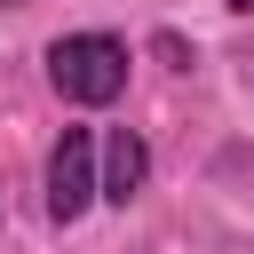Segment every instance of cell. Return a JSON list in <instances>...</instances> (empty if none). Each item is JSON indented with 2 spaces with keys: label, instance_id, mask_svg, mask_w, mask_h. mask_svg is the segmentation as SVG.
Wrapping results in <instances>:
<instances>
[{
  "label": "cell",
  "instance_id": "1",
  "mask_svg": "<svg viewBox=\"0 0 254 254\" xmlns=\"http://www.w3.org/2000/svg\"><path fill=\"white\" fill-rule=\"evenodd\" d=\"M48 79H56L64 103H111L127 87V48L111 32H71V40L48 48Z\"/></svg>",
  "mask_w": 254,
  "mask_h": 254
},
{
  "label": "cell",
  "instance_id": "2",
  "mask_svg": "<svg viewBox=\"0 0 254 254\" xmlns=\"http://www.w3.org/2000/svg\"><path fill=\"white\" fill-rule=\"evenodd\" d=\"M95 135L87 127H64V143L48 151V222H79L87 198H95Z\"/></svg>",
  "mask_w": 254,
  "mask_h": 254
},
{
  "label": "cell",
  "instance_id": "3",
  "mask_svg": "<svg viewBox=\"0 0 254 254\" xmlns=\"http://www.w3.org/2000/svg\"><path fill=\"white\" fill-rule=\"evenodd\" d=\"M143 175H151L143 135H135V127H111V143H103V198H111V206H127V198L143 190Z\"/></svg>",
  "mask_w": 254,
  "mask_h": 254
},
{
  "label": "cell",
  "instance_id": "4",
  "mask_svg": "<svg viewBox=\"0 0 254 254\" xmlns=\"http://www.w3.org/2000/svg\"><path fill=\"white\" fill-rule=\"evenodd\" d=\"M230 8H246V16H254V0H230Z\"/></svg>",
  "mask_w": 254,
  "mask_h": 254
},
{
  "label": "cell",
  "instance_id": "5",
  "mask_svg": "<svg viewBox=\"0 0 254 254\" xmlns=\"http://www.w3.org/2000/svg\"><path fill=\"white\" fill-rule=\"evenodd\" d=\"M0 8H16V0H0Z\"/></svg>",
  "mask_w": 254,
  "mask_h": 254
}]
</instances>
